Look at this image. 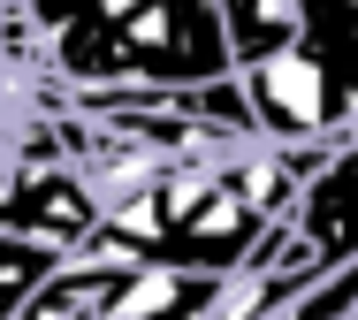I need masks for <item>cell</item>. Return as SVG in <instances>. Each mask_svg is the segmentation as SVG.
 <instances>
[{
    "label": "cell",
    "instance_id": "6da1fadb",
    "mask_svg": "<svg viewBox=\"0 0 358 320\" xmlns=\"http://www.w3.org/2000/svg\"><path fill=\"white\" fill-rule=\"evenodd\" d=\"M54 77L76 92H183L229 77L214 0H23Z\"/></svg>",
    "mask_w": 358,
    "mask_h": 320
},
{
    "label": "cell",
    "instance_id": "7a4b0ae2",
    "mask_svg": "<svg viewBox=\"0 0 358 320\" xmlns=\"http://www.w3.org/2000/svg\"><path fill=\"white\" fill-rule=\"evenodd\" d=\"M289 229L305 244L313 275H343L358 259V122L343 138H328L320 168L297 183V206H289Z\"/></svg>",
    "mask_w": 358,
    "mask_h": 320
},
{
    "label": "cell",
    "instance_id": "3957f363",
    "mask_svg": "<svg viewBox=\"0 0 358 320\" xmlns=\"http://www.w3.org/2000/svg\"><path fill=\"white\" fill-rule=\"evenodd\" d=\"M99 229L92 191L76 183V168H0V237L46 244V252H84V237Z\"/></svg>",
    "mask_w": 358,
    "mask_h": 320
},
{
    "label": "cell",
    "instance_id": "277c9868",
    "mask_svg": "<svg viewBox=\"0 0 358 320\" xmlns=\"http://www.w3.org/2000/svg\"><path fill=\"white\" fill-rule=\"evenodd\" d=\"M289 8H297L305 54L328 69V84L343 92V107L358 122V0H289Z\"/></svg>",
    "mask_w": 358,
    "mask_h": 320
},
{
    "label": "cell",
    "instance_id": "5b68a950",
    "mask_svg": "<svg viewBox=\"0 0 358 320\" xmlns=\"http://www.w3.org/2000/svg\"><path fill=\"white\" fill-rule=\"evenodd\" d=\"M214 23H221V46H229V77L252 69V61H275L289 46H305L289 0H214Z\"/></svg>",
    "mask_w": 358,
    "mask_h": 320
},
{
    "label": "cell",
    "instance_id": "8992f818",
    "mask_svg": "<svg viewBox=\"0 0 358 320\" xmlns=\"http://www.w3.org/2000/svg\"><path fill=\"white\" fill-rule=\"evenodd\" d=\"M62 267V252H46V244H23V237H0V320H15L38 290H46V275Z\"/></svg>",
    "mask_w": 358,
    "mask_h": 320
},
{
    "label": "cell",
    "instance_id": "52a82bcc",
    "mask_svg": "<svg viewBox=\"0 0 358 320\" xmlns=\"http://www.w3.org/2000/svg\"><path fill=\"white\" fill-rule=\"evenodd\" d=\"M0 130H8V99H0Z\"/></svg>",
    "mask_w": 358,
    "mask_h": 320
},
{
    "label": "cell",
    "instance_id": "ba28073f",
    "mask_svg": "<svg viewBox=\"0 0 358 320\" xmlns=\"http://www.w3.org/2000/svg\"><path fill=\"white\" fill-rule=\"evenodd\" d=\"M0 8H8V0H0Z\"/></svg>",
    "mask_w": 358,
    "mask_h": 320
}]
</instances>
